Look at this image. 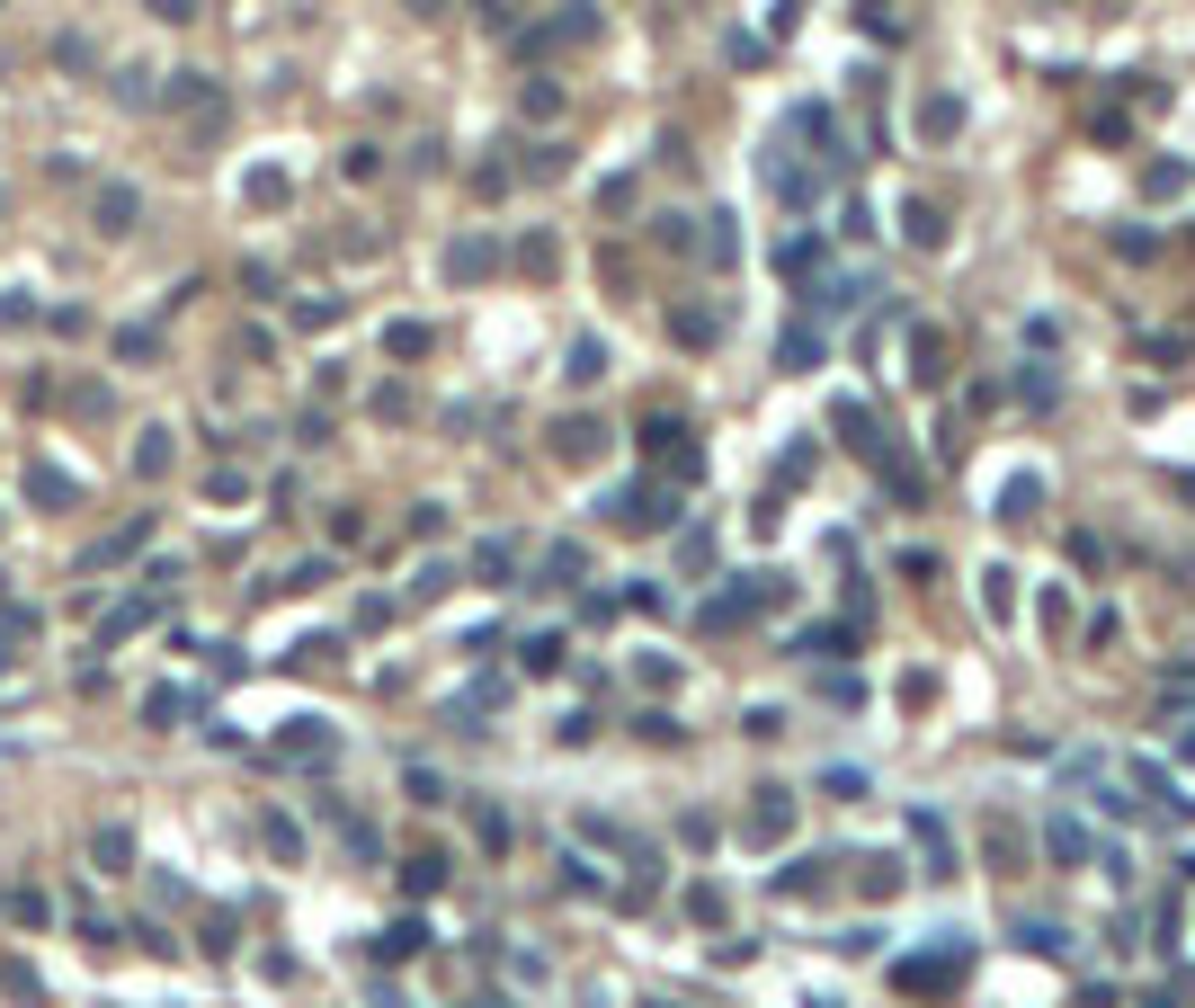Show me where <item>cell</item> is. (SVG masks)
<instances>
[{
	"instance_id": "obj_1",
	"label": "cell",
	"mask_w": 1195,
	"mask_h": 1008,
	"mask_svg": "<svg viewBox=\"0 0 1195 1008\" xmlns=\"http://www.w3.org/2000/svg\"><path fill=\"white\" fill-rule=\"evenodd\" d=\"M90 224H99L107 241H125V233L144 224V188H125V179H107V188L90 196Z\"/></svg>"
},
{
	"instance_id": "obj_2",
	"label": "cell",
	"mask_w": 1195,
	"mask_h": 1008,
	"mask_svg": "<svg viewBox=\"0 0 1195 1008\" xmlns=\"http://www.w3.org/2000/svg\"><path fill=\"white\" fill-rule=\"evenodd\" d=\"M27 500H36V509H81V483L62 474V464L36 455V464H27Z\"/></svg>"
},
{
	"instance_id": "obj_3",
	"label": "cell",
	"mask_w": 1195,
	"mask_h": 1008,
	"mask_svg": "<svg viewBox=\"0 0 1195 1008\" xmlns=\"http://www.w3.org/2000/svg\"><path fill=\"white\" fill-rule=\"evenodd\" d=\"M144 535H152V509H144L135 526H116V535H99V545H90V571H107V563H125V554H135V545H144Z\"/></svg>"
},
{
	"instance_id": "obj_4",
	"label": "cell",
	"mask_w": 1195,
	"mask_h": 1008,
	"mask_svg": "<svg viewBox=\"0 0 1195 1008\" xmlns=\"http://www.w3.org/2000/svg\"><path fill=\"white\" fill-rule=\"evenodd\" d=\"M90 857H99V875H125V865H135V830H116V822H107V830L90 839Z\"/></svg>"
},
{
	"instance_id": "obj_5",
	"label": "cell",
	"mask_w": 1195,
	"mask_h": 1008,
	"mask_svg": "<svg viewBox=\"0 0 1195 1008\" xmlns=\"http://www.w3.org/2000/svg\"><path fill=\"white\" fill-rule=\"evenodd\" d=\"M785 822H794V803H785L776 785H759V813H750V839H776Z\"/></svg>"
},
{
	"instance_id": "obj_6",
	"label": "cell",
	"mask_w": 1195,
	"mask_h": 1008,
	"mask_svg": "<svg viewBox=\"0 0 1195 1008\" xmlns=\"http://www.w3.org/2000/svg\"><path fill=\"white\" fill-rule=\"evenodd\" d=\"M554 455H562V464H589V455H598V429H589V420H562V429H554Z\"/></svg>"
},
{
	"instance_id": "obj_7",
	"label": "cell",
	"mask_w": 1195,
	"mask_h": 1008,
	"mask_svg": "<svg viewBox=\"0 0 1195 1008\" xmlns=\"http://www.w3.org/2000/svg\"><path fill=\"white\" fill-rule=\"evenodd\" d=\"M170 107H215V116H224V99H215L206 72H179V81H170Z\"/></svg>"
},
{
	"instance_id": "obj_8",
	"label": "cell",
	"mask_w": 1195,
	"mask_h": 1008,
	"mask_svg": "<svg viewBox=\"0 0 1195 1008\" xmlns=\"http://www.w3.org/2000/svg\"><path fill=\"white\" fill-rule=\"evenodd\" d=\"M135 474H144V483H161V474H170V429H144V446H135Z\"/></svg>"
},
{
	"instance_id": "obj_9",
	"label": "cell",
	"mask_w": 1195,
	"mask_h": 1008,
	"mask_svg": "<svg viewBox=\"0 0 1195 1008\" xmlns=\"http://www.w3.org/2000/svg\"><path fill=\"white\" fill-rule=\"evenodd\" d=\"M241 196H250V206H286V170H269V161H259V170L241 179Z\"/></svg>"
},
{
	"instance_id": "obj_10",
	"label": "cell",
	"mask_w": 1195,
	"mask_h": 1008,
	"mask_svg": "<svg viewBox=\"0 0 1195 1008\" xmlns=\"http://www.w3.org/2000/svg\"><path fill=\"white\" fill-rule=\"evenodd\" d=\"M482 268H491V241H455L446 250V278H482Z\"/></svg>"
},
{
	"instance_id": "obj_11",
	"label": "cell",
	"mask_w": 1195,
	"mask_h": 1008,
	"mask_svg": "<svg viewBox=\"0 0 1195 1008\" xmlns=\"http://www.w3.org/2000/svg\"><path fill=\"white\" fill-rule=\"evenodd\" d=\"M384 349H392V358H429V330H420V321H392Z\"/></svg>"
},
{
	"instance_id": "obj_12",
	"label": "cell",
	"mask_w": 1195,
	"mask_h": 1008,
	"mask_svg": "<svg viewBox=\"0 0 1195 1008\" xmlns=\"http://www.w3.org/2000/svg\"><path fill=\"white\" fill-rule=\"evenodd\" d=\"M1044 839H1052V857H1061V865H1080V857H1089V839H1080V822H1052Z\"/></svg>"
},
{
	"instance_id": "obj_13",
	"label": "cell",
	"mask_w": 1195,
	"mask_h": 1008,
	"mask_svg": "<svg viewBox=\"0 0 1195 1008\" xmlns=\"http://www.w3.org/2000/svg\"><path fill=\"white\" fill-rule=\"evenodd\" d=\"M402 884H411V893H437V884H446V857H411Z\"/></svg>"
},
{
	"instance_id": "obj_14",
	"label": "cell",
	"mask_w": 1195,
	"mask_h": 1008,
	"mask_svg": "<svg viewBox=\"0 0 1195 1008\" xmlns=\"http://www.w3.org/2000/svg\"><path fill=\"white\" fill-rule=\"evenodd\" d=\"M562 375H571V384H589V375H607V349H598V340H580V349H571V366H562Z\"/></svg>"
},
{
	"instance_id": "obj_15",
	"label": "cell",
	"mask_w": 1195,
	"mask_h": 1008,
	"mask_svg": "<svg viewBox=\"0 0 1195 1008\" xmlns=\"http://www.w3.org/2000/svg\"><path fill=\"white\" fill-rule=\"evenodd\" d=\"M179 714H187L179 688H152V696H144V723H179Z\"/></svg>"
},
{
	"instance_id": "obj_16",
	"label": "cell",
	"mask_w": 1195,
	"mask_h": 1008,
	"mask_svg": "<svg viewBox=\"0 0 1195 1008\" xmlns=\"http://www.w3.org/2000/svg\"><path fill=\"white\" fill-rule=\"evenodd\" d=\"M0 990H10V999H36L45 982H36V964H0Z\"/></svg>"
},
{
	"instance_id": "obj_17",
	"label": "cell",
	"mask_w": 1195,
	"mask_h": 1008,
	"mask_svg": "<svg viewBox=\"0 0 1195 1008\" xmlns=\"http://www.w3.org/2000/svg\"><path fill=\"white\" fill-rule=\"evenodd\" d=\"M919 125H927V134H955V125H964V107H955V99H927V116H919Z\"/></svg>"
},
{
	"instance_id": "obj_18",
	"label": "cell",
	"mask_w": 1195,
	"mask_h": 1008,
	"mask_svg": "<svg viewBox=\"0 0 1195 1008\" xmlns=\"http://www.w3.org/2000/svg\"><path fill=\"white\" fill-rule=\"evenodd\" d=\"M474 571H482V580L500 589V580H509V545H482V554H474Z\"/></svg>"
},
{
	"instance_id": "obj_19",
	"label": "cell",
	"mask_w": 1195,
	"mask_h": 1008,
	"mask_svg": "<svg viewBox=\"0 0 1195 1008\" xmlns=\"http://www.w3.org/2000/svg\"><path fill=\"white\" fill-rule=\"evenodd\" d=\"M144 10H152V19H170V27H179V19H196L187 0H144Z\"/></svg>"
}]
</instances>
